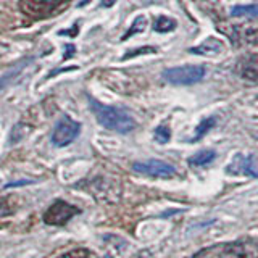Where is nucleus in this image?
Masks as SVG:
<instances>
[{
	"mask_svg": "<svg viewBox=\"0 0 258 258\" xmlns=\"http://www.w3.org/2000/svg\"><path fill=\"white\" fill-rule=\"evenodd\" d=\"M89 105H91V110L94 111L97 121L103 127L110 129V131L126 134L136 127L134 119L124 110H121L118 107H110V105H103L91 99V97H89Z\"/></svg>",
	"mask_w": 258,
	"mask_h": 258,
	"instance_id": "f257e3e1",
	"label": "nucleus"
},
{
	"mask_svg": "<svg viewBox=\"0 0 258 258\" xmlns=\"http://www.w3.org/2000/svg\"><path fill=\"white\" fill-rule=\"evenodd\" d=\"M194 258H258V239H240L229 244L208 247Z\"/></svg>",
	"mask_w": 258,
	"mask_h": 258,
	"instance_id": "f03ea898",
	"label": "nucleus"
},
{
	"mask_svg": "<svg viewBox=\"0 0 258 258\" xmlns=\"http://www.w3.org/2000/svg\"><path fill=\"white\" fill-rule=\"evenodd\" d=\"M70 0H20V10L32 20H47L61 13Z\"/></svg>",
	"mask_w": 258,
	"mask_h": 258,
	"instance_id": "7ed1b4c3",
	"label": "nucleus"
},
{
	"mask_svg": "<svg viewBox=\"0 0 258 258\" xmlns=\"http://www.w3.org/2000/svg\"><path fill=\"white\" fill-rule=\"evenodd\" d=\"M205 76V68L200 64H184V67L168 68L163 71V79L174 86H190L200 83Z\"/></svg>",
	"mask_w": 258,
	"mask_h": 258,
	"instance_id": "20e7f679",
	"label": "nucleus"
},
{
	"mask_svg": "<svg viewBox=\"0 0 258 258\" xmlns=\"http://www.w3.org/2000/svg\"><path fill=\"white\" fill-rule=\"evenodd\" d=\"M79 213H81V210L78 207L70 205L63 200H56L44 213V223L50 226H63V224H67L71 218H75Z\"/></svg>",
	"mask_w": 258,
	"mask_h": 258,
	"instance_id": "39448f33",
	"label": "nucleus"
},
{
	"mask_svg": "<svg viewBox=\"0 0 258 258\" xmlns=\"http://www.w3.org/2000/svg\"><path fill=\"white\" fill-rule=\"evenodd\" d=\"M224 34H228L234 45H256L258 44V24H229L228 29H221Z\"/></svg>",
	"mask_w": 258,
	"mask_h": 258,
	"instance_id": "423d86ee",
	"label": "nucleus"
},
{
	"mask_svg": "<svg viewBox=\"0 0 258 258\" xmlns=\"http://www.w3.org/2000/svg\"><path fill=\"white\" fill-rule=\"evenodd\" d=\"M81 133V124L70 116H63L52 133V142L56 147H67Z\"/></svg>",
	"mask_w": 258,
	"mask_h": 258,
	"instance_id": "0eeeda50",
	"label": "nucleus"
},
{
	"mask_svg": "<svg viewBox=\"0 0 258 258\" xmlns=\"http://www.w3.org/2000/svg\"><path fill=\"white\" fill-rule=\"evenodd\" d=\"M92 196L100 202H118L121 197V185L119 182H113L107 177H95L92 184L86 187Z\"/></svg>",
	"mask_w": 258,
	"mask_h": 258,
	"instance_id": "6e6552de",
	"label": "nucleus"
},
{
	"mask_svg": "<svg viewBox=\"0 0 258 258\" xmlns=\"http://www.w3.org/2000/svg\"><path fill=\"white\" fill-rule=\"evenodd\" d=\"M133 169L136 173H141L145 176H152V177H173L176 174V168L173 165L166 163V161L161 160H145V161H136L133 165Z\"/></svg>",
	"mask_w": 258,
	"mask_h": 258,
	"instance_id": "1a4fd4ad",
	"label": "nucleus"
},
{
	"mask_svg": "<svg viewBox=\"0 0 258 258\" xmlns=\"http://www.w3.org/2000/svg\"><path fill=\"white\" fill-rule=\"evenodd\" d=\"M226 171L231 174H247L252 177H258V166L253 157L236 155L229 166H226Z\"/></svg>",
	"mask_w": 258,
	"mask_h": 258,
	"instance_id": "9d476101",
	"label": "nucleus"
},
{
	"mask_svg": "<svg viewBox=\"0 0 258 258\" xmlns=\"http://www.w3.org/2000/svg\"><path fill=\"white\" fill-rule=\"evenodd\" d=\"M237 75L252 83H258V53L247 55L237 63Z\"/></svg>",
	"mask_w": 258,
	"mask_h": 258,
	"instance_id": "9b49d317",
	"label": "nucleus"
},
{
	"mask_svg": "<svg viewBox=\"0 0 258 258\" xmlns=\"http://www.w3.org/2000/svg\"><path fill=\"white\" fill-rule=\"evenodd\" d=\"M223 48H224V44L221 42L220 39L208 37V39H205L200 45L189 48V52H190V53H196V55L215 56V55H218L220 52H223Z\"/></svg>",
	"mask_w": 258,
	"mask_h": 258,
	"instance_id": "f8f14e48",
	"label": "nucleus"
},
{
	"mask_svg": "<svg viewBox=\"0 0 258 258\" xmlns=\"http://www.w3.org/2000/svg\"><path fill=\"white\" fill-rule=\"evenodd\" d=\"M216 158V152L212 149H205V150H200L197 153L189 158V166L192 168H202V166H207L210 165L212 161Z\"/></svg>",
	"mask_w": 258,
	"mask_h": 258,
	"instance_id": "ddd939ff",
	"label": "nucleus"
},
{
	"mask_svg": "<svg viewBox=\"0 0 258 258\" xmlns=\"http://www.w3.org/2000/svg\"><path fill=\"white\" fill-rule=\"evenodd\" d=\"M31 60H24V61H21V63H18L16 64V67H13L12 70H8L5 75H2L0 76V91H2V89H5L8 84L12 83V81H15L16 78H18V75L23 71V68L26 67V63H29Z\"/></svg>",
	"mask_w": 258,
	"mask_h": 258,
	"instance_id": "4468645a",
	"label": "nucleus"
},
{
	"mask_svg": "<svg viewBox=\"0 0 258 258\" xmlns=\"http://www.w3.org/2000/svg\"><path fill=\"white\" fill-rule=\"evenodd\" d=\"M231 16H247V18H258V4L253 5H236L232 7Z\"/></svg>",
	"mask_w": 258,
	"mask_h": 258,
	"instance_id": "2eb2a0df",
	"label": "nucleus"
},
{
	"mask_svg": "<svg viewBox=\"0 0 258 258\" xmlns=\"http://www.w3.org/2000/svg\"><path fill=\"white\" fill-rule=\"evenodd\" d=\"M215 124H216V118L215 116H208L205 119H202V123L196 127V134H194V139L192 141L196 142V141L200 139V137H204Z\"/></svg>",
	"mask_w": 258,
	"mask_h": 258,
	"instance_id": "dca6fc26",
	"label": "nucleus"
},
{
	"mask_svg": "<svg viewBox=\"0 0 258 258\" xmlns=\"http://www.w3.org/2000/svg\"><path fill=\"white\" fill-rule=\"evenodd\" d=\"M153 29L157 32H169L176 29V21L168 18V16H160V18L155 20L153 23Z\"/></svg>",
	"mask_w": 258,
	"mask_h": 258,
	"instance_id": "f3484780",
	"label": "nucleus"
},
{
	"mask_svg": "<svg viewBox=\"0 0 258 258\" xmlns=\"http://www.w3.org/2000/svg\"><path fill=\"white\" fill-rule=\"evenodd\" d=\"M145 26H147V20H145L144 16H137L136 21L133 23V26L129 28V31L126 32L123 37H121V40H127L131 36L137 34V32H142L145 29Z\"/></svg>",
	"mask_w": 258,
	"mask_h": 258,
	"instance_id": "a211bd4d",
	"label": "nucleus"
},
{
	"mask_svg": "<svg viewBox=\"0 0 258 258\" xmlns=\"http://www.w3.org/2000/svg\"><path fill=\"white\" fill-rule=\"evenodd\" d=\"M58 258H99V256L92 253L89 248H75L68 253H63ZM103 258H111V256H103Z\"/></svg>",
	"mask_w": 258,
	"mask_h": 258,
	"instance_id": "6ab92c4d",
	"label": "nucleus"
},
{
	"mask_svg": "<svg viewBox=\"0 0 258 258\" xmlns=\"http://www.w3.org/2000/svg\"><path fill=\"white\" fill-rule=\"evenodd\" d=\"M171 139V133H169V127L168 126H158L155 129V141L158 144H166Z\"/></svg>",
	"mask_w": 258,
	"mask_h": 258,
	"instance_id": "aec40b11",
	"label": "nucleus"
},
{
	"mask_svg": "<svg viewBox=\"0 0 258 258\" xmlns=\"http://www.w3.org/2000/svg\"><path fill=\"white\" fill-rule=\"evenodd\" d=\"M157 50L153 47H141V48H136V50H131V52H127L124 56H123V60H127V58H133V56H137V55H142V53H155Z\"/></svg>",
	"mask_w": 258,
	"mask_h": 258,
	"instance_id": "412c9836",
	"label": "nucleus"
},
{
	"mask_svg": "<svg viewBox=\"0 0 258 258\" xmlns=\"http://www.w3.org/2000/svg\"><path fill=\"white\" fill-rule=\"evenodd\" d=\"M64 50H67V52H64V55H63V58H70V56H73V53H75V50H76V48H75V45H67V47H64Z\"/></svg>",
	"mask_w": 258,
	"mask_h": 258,
	"instance_id": "4be33fe9",
	"label": "nucleus"
},
{
	"mask_svg": "<svg viewBox=\"0 0 258 258\" xmlns=\"http://www.w3.org/2000/svg\"><path fill=\"white\" fill-rule=\"evenodd\" d=\"M26 184H31V181H18V182H10V184H7L5 187H16V185H26Z\"/></svg>",
	"mask_w": 258,
	"mask_h": 258,
	"instance_id": "5701e85b",
	"label": "nucleus"
},
{
	"mask_svg": "<svg viewBox=\"0 0 258 258\" xmlns=\"http://www.w3.org/2000/svg\"><path fill=\"white\" fill-rule=\"evenodd\" d=\"M76 32H78V24H75V28H73L71 31H61L60 34H63V36H64V34H68V36H75Z\"/></svg>",
	"mask_w": 258,
	"mask_h": 258,
	"instance_id": "b1692460",
	"label": "nucleus"
},
{
	"mask_svg": "<svg viewBox=\"0 0 258 258\" xmlns=\"http://www.w3.org/2000/svg\"><path fill=\"white\" fill-rule=\"evenodd\" d=\"M115 2H116V0H102V4H100V5L108 8V7H111V5H115Z\"/></svg>",
	"mask_w": 258,
	"mask_h": 258,
	"instance_id": "393cba45",
	"label": "nucleus"
}]
</instances>
